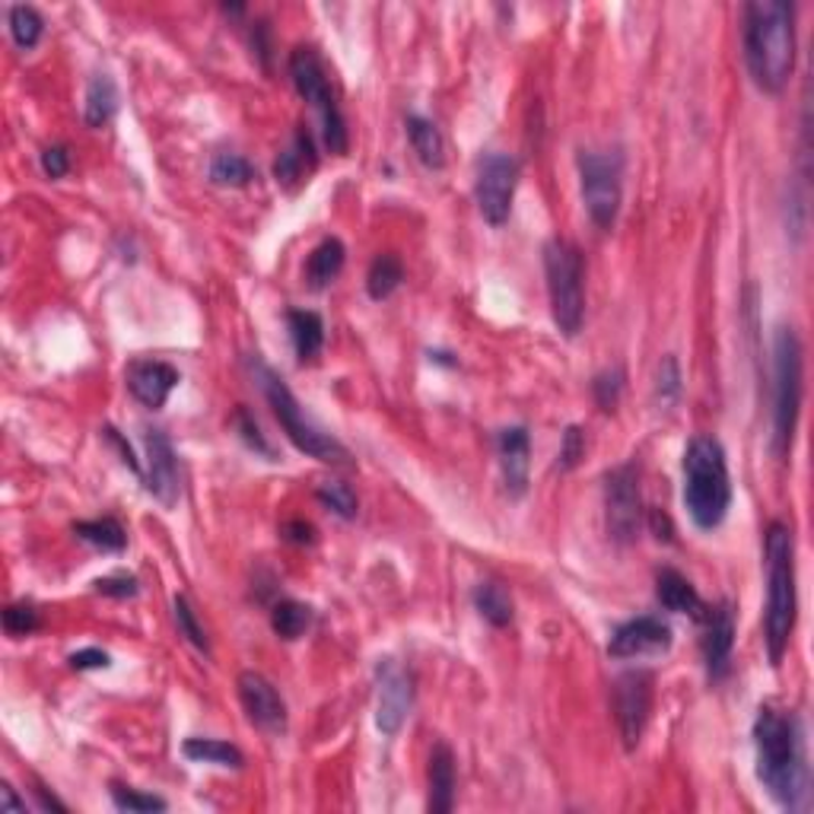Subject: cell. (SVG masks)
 <instances>
[{
	"mask_svg": "<svg viewBox=\"0 0 814 814\" xmlns=\"http://www.w3.org/2000/svg\"><path fill=\"white\" fill-rule=\"evenodd\" d=\"M239 700L252 726H258L267 735H284L287 732V703L280 691L264 678L262 671H242L239 681Z\"/></svg>",
	"mask_w": 814,
	"mask_h": 814,
	"instance_id": "cell-13",
	"label": "cell"
},
{
	"mask_svg": "<svg viewBox=\"0 0 814 814\" xmlns=\"http://www.w3.org/2000/svg\"><path fill=\"white\" fill-rule=\"evenodd\" d=\"M427 783H430V795H427V809L433 814H449L455 805V785H459V773H455V755L446 741L433 745L430 751V767H427Z\"/></svg>",
	"mask_w": 814,
	"mask_h": 814,
	"instance_id": "cell-20",
	"label": "cell"
},
{
	"mask_svg": "<svg viewBox=\"0 0 814 814\" xmlns=\"http://www.w3.org/2000/svg\"><path fill=\"white\" fill-rule=\"evenodd\" d=\"M67 662H70V669H77V671L109 669V666H112L109 652H102V649H80V652H74Z\"/></svg>",
	"mask_w": 814,
	"mask_h": 814,
	"instance_id": "cell-44",
	"label": "cell"
},
{
	"mask_svg": "<svg viewBox=\"0 0 814 814\" xmlns=\"http://www.w3.org/2000/svg\"><path fill=\"white\" fill-rule=\"evenodd\" d=\"M605 522L617 544H630L642 525L640 471L637 465H620L605 474Z\"/></svg>",
	"mask_w": 814,
	"mask_h": 814,
	"instance_id": "cell-11",
	"label": "cell"
},
{
	"mask_svg": "<svg viewBox=\"0 0 814 814\" xmlns=\"http://www.w3.org/2000/svg\"><path fill=\"white\" fill-rule=\"evenodd\" d=\"M402 280H405V264L398 255H392V252H382L373 258L370 264V271H366V290L370 296L382 302V299H388L392 293L402 287Z\"/></svg>",
	"mask_w": 814,
	"mask_h": 814,
	"instance_id": "cell-27",
	"label": "cell"
},
{
	"mask_svg": "<svg viewBox=\"0 0 814 814\" xmlns=\"http://www.w3.org/2000/svg\"><path fill=\"white\" fill-rule=\"evenodd\" d=\"M42 32H45V20L38 16L35 7H30V3L10 7V35H13L16 48H23V52L35 48L38 38H42Z\"/></svg>",
	"mask_w": 814,
	"mask_h": 814,
	"instance_id": "cell-33",
	"label": "cell"
},
{
	"mask_svg": "<svg viewBox=\"0 0 814 814\" xmlns=\"http://www.w3.org/2000/svg\"><path fill=\"white\" fill-rule=\"evenodd\" d=\"M471 598H474L477 614L487 624H494V627H509L513 624V598L499 582H481Z\"/></svg>",
	"mask_w": 814,
	"mask_h": 814,
	"instance_id": "cell-28",
	"label": "cell"
},
{
	"mask_svg": "<svg viewBox=\"0 0 814 814\" xmlns=\"http://www.w3.org/2000/svg\"><path fill=\"white\" fill-rule=\"evenodd\" d=\"M102 437L109 439V442L116 446L118 452H121V462H124V465L131 468V471H138V474H141V465H138V459H134V452H131V446H128L124 439L118 437V430H112V427H106V430H102Z\"/></svg>",
	"mask_w": 814,
	"mask_h": 814,
	"instance_id": "cell-45",
	"label": "cell"
},
{
	"mask_svg": "<svg viewBox=\"0 0 814 814\" xmlns=\"http://www.w3.org/2000/svg\"><path fill=\"white\" fill-rule=\"evenodd\" d=\"M182 751L188 760H198V763H217V767H230L239 770L245 763L242 751L230 745V741H220V738H188L182 745Z\"/></svg>",
	"mask_w": 814,
	"mask_h": 814,
	"instance_id": "cell-29",
	"label": "cell"
},
{
	"mask_svg": "<svg viewBox=\"0 0 814 814\" xmlns=\"http://www.w3.org/2000/svg\"><path fill=\"white\" fill-rule=\"evenodd\" d=\"M118 112V87L109 74L92 77L87 87V109H84V121L89 128H106Z\"/></svg>",
	"mask_w": 814,
	"mask_h": 814,
	"instance_id": "cell-26",
	"label": "cell"
},
{
	"mask_svg": "<svg viewBox=\"0 0 814 814\" xmlns=\"http://www.w3.org/2000/svg\"><path fill=\"white\" fill-rule=\"evenodd\" d=\"M582 455H585V433H582V427H566V433H563V446H560V468L563 471H573V468L580 465Z\"/></svg>",
	"mask_w": 814,
	"mask_h": 814,
	"instance_id": "cell-40",
	"label": "cell"
},
{
	"mask_svg": "<svg viewBox=\"0 0 814 814\" xmlns=\"http://www.w3.org/2000/svg\"><path fill=\"white\" fill-rule=\"evenodd\" d=\"M233 427H235V433L242 437V442L249 446V449H255V452H262V455H274V449L267 446V439L262 437V427H258V420L245 410V407H239L235 410V417H233Z\"/></svg>",
	"mask_w": 814,
	"mask_h": 814,
	"instance_id": "cell-38",
	"label": "cell"
},
{
	"mask_svg": "<svg viewBox=\"0 0 814 814\" xmlns=\"http://www.w3.org/2000/svg\"><path fill=\"white\" fill-rule=\"evenodd\" d=\"M649 713H652V674L642 669L624 671L614 681V716H617L620 738L630 751L640 745Z\"/></svg>",
	"mask_w": 814,
	"mask_h": 814,
	"instance_id": "cell-12",
	"label": "cell"
},
{
	"mask_svg": "<svg viewBox=\"0 0 814 814\" xmlns=\"http://www.w3.org/2000/svg\"><path fill=\"white\" fill-rule=\"evenodd\" d=\"M245 366H249L252 378L258 382V388H262V395L267 398L271 410H274L280 430L287 433V439H290L302 455L319 459L324 465H350L348 449L331 437V433L319 430V427L306 417V410L299 407L296 395L290 392V385L280 378L277 370H271L258 353H249V356H245Z\"/></svg>",
	"mask_w": 814,
	"mask_h": 814,
	"instance_id": "cell-5",
	"label": "cell"
},
{
	"mask_svg": "<svg viewBox=\"0 0 814 814\" xmlns=\"http://www.w3.org/2000/svg\"><path fill=\"white\" fill-rule=\"evenodd\" d=\"M344 258H348V252H344V242L341 239H334V235L321 239L319 245L312 249L309 262H306V280H309V287L312 290H324L344 271Z\"/></svg>",
	"mask_w": 814,
	"mask_h": 814,
	"instance_id": "cell-22",
	"label": "cell"
},
{
	"mask_svg": "<svg viewBox=\"0 0 814 814\" xmlns=\"http://www.w3.org/2000/svg\"><path fill=\"white\" fill-rule=\"evenodd\" d=\"M312 166H316L312 134H309L306 128H299L296 138H293L290 150H284V153L277 156V163H274V178H277L280 185L293 188L296 182H302L306 169H312Z\"/></svg>",
	"mask_w": 814,
	"mask_h": 814,
	"instance_id": "cell-25",
	"label": "cell"
},
{
	"mask_svg": "<svg viewBox=\"0 0 814 814\" xmlns=\"http://www.w3.org/2000/svg\"><path fill=\"white\" fill-rule=\"evenodd\" d=\"M35 627H38V610L32 605H10L3 610V630L10 637H30Z\"/></svg>",
	"mask_w": 814,
	"mask_h": 814,
	"instance_id": "cell-39",
	"label": "cell"
},
{
	"mask_svg": "<svg viewBox=\"0 0 814 814\" xmlns=\"http://www.w3.org/2000/svg\"><path fill=\"white\" fill-rule=\"evenodd\" d=\"M290 80L296 92L316 109V116L321 121V138H324V146L338 156H344L350 146L348 138V121L341 116V106L331 92V84H328V70L321 64L319 52L309 48V45H299L290 52Z\"/></svg>",
	"mask_w": 814,
	"mask_h": 814,
	"instance_id": "cell-8",
	"label": "cell"
},
{
	"mask_svg": "<svg viewBox=\"0 0 814 814\" xmlns=\"http://www.w3.org/2000/svg\"><path fill=\"white\" fill-rule=\"evenodd\" d=\"M112 802H116L118 812H128V814L166 812V799H160V795H146V792H138V789H131V785H124V783H112Z\"/></svg>",
	"mask_w": 814,
	"mask_h": 814,
	"instance_id": "cell-34",
	"label": "cell"
},
{
	"mask_svg": "<svg viewBox=\"0 0 814 814\" xmlns=\"http://www.w3.org/2000/svg\"><path fill=\"white\" fill-rule=\"evenodd\" d=\"M414 706V678L398 662H382L378 666V700H376V726L382 735H398L405 726L407 713Z\"/></svg>",
	"mask_w": 814,
	"mask_h": 814,
	"instance_id": "cell-14",
	"label": "cell"
},
{
	"mask_svg": "<svg viewBox=\"0 0 814 814\" xmlns=\"http://www.w3.org/2000/svg\"><path fill=\"white\" fill-rule=\"evenodd\" d=\"M580 185L585 210L598 230H610L624 198V156L617 150H580Z\"/></svg>",
	"mask_w": 814,
	"mask_h": 814,
	"instance_id": "cell-9",
	"label": "cell"
},
{
	"mask_svg": "<svg viewBox=\"0 0 814 814\" xmlns=\"http://www.w3.org/2000/svg\"><path fill=\"white\" fill-rule=\"evenodd\" d=\"M96 592H102L109 598H134L141 592V585L131 573H116V576H106V580L96 582Z\"/></svg>",
	"mask_w": 814,
	"mask_h": 814,
	"instance_id": "cell-42",
	"label": "cell"
},
{
	"mask_svg": "<svg viewBox=\"0 0 814 814\" xmlns=\"http://www.w3.org/2000/svg\"><path fill=\"white\" fill-rule=\"evenodd\" d=\"M144 446L146 494L156 496L163 506H175V499L182 494V474H178V459H175L173 442L163 430H144Z\"/></svg>",
	"mask_w": 814,
	"mask_h": 814,
	"instance_id": "cell-15",
	"label": "cell"
},
{
	"mask_svg": "<svg viewBox=\"0 0 814 814\" xmlns=\"http://www.w3.org/2000/svg\"><path fill=\"white\" fill-rule=\"evenodd\" d=\"M407 138H410V146L417 153V160L427 166V169H442L446 166V141L439 134V128L424 116H407L405 121Z\"/></svg>",
	"mask_w": 814,
	"mask_h": 814,
	"instance_id": "cell-23",
	"label": "cell"
},
{
	"mask_svg": "<svg viewBox=\"0 0 814 814\" xmlns=\"http://www.w3.org/2000/svg\"><path fill=\"white\" fill-rule=\"evenodd\" d=\"M255 178V166L239 153H217L210 163V182L223 188H242Z\"/></svg>",
	"mask_w": 814,
	"mask_h": 814,
	"instance_id": "cell-32",
	"label": "cell"
},
{
	"mask_svg": "<svg viewBox=\"0 0 814 814\" xmlns=\"http://www.w3.org/2000/svg\"><path fill=\"white\" fill-rule=\"evenodd\" d=\"M496 452H499V468L509 496H522L528 491V452H531V437L525 427H506L496 433Z\"/></svg>",
	"mask_w": 814,
	"mask_h": 814,
	"instance_id": "cell-19",
	"label": "cell"
},
{
	"mask_svg": "<svg viewBox=\"0 0 814 814\" xmlns=\"http://www.w3.org/2000/svg\"><path fill=\"white\" fill-rule=\"evenodd\" d=\"M519 160L509 153H484L477 163V178H474V198H477V210L491 227H503L509 220L513 210V198H516V185H519Z\"/></svg>",
	"mask_w": 814,
	"mask_h": 814,
	"instance_id": "cell-10",
	"label": "cell"
},
{
	"mask_svg": "<svg viewBox=\"0 0 814 814\" xmlns=\"http://www.w3.org/2000/svg\"><path fill=\"white\" fill-rule=\"evenodd\" d=\"M0 799H3V809H7V812H26V802H20L16 792H13L10 785L0 789Z\"/></svg>",
	"mask_w": 814,
	"mask_h": 814,
	"instance_id": "cell-48",
	"label": "cell"
},
{
	"mask_svg": "<svg viewBox=\"0 0 814 814\" xmlns=\"http://www.w3.org/2000/svg\"><path fill=\"white\" fill-rule=\"evenodd\" d=\"M175 385H178V370L169 366V363H163V360H138L128 370L131 395L150 410L166 405Z\"/></svg>",
	"mask_w": 814,
	"mask_h": 814,
	"instance_id": "cell-18",
	"label": "cell"
},
{
	"mask_svg": "<svg viewBox=\"0 0 814 814\" xmlns=\"http://www.w3.org/2000/svg\"><path fill=\"white\" fill-rule=\"evenodd\" d=\"M70 169V153H67V146H45L42 150V173L48 175V178H64Z\"/></svg>",
	"mask_w": 814,
	"mask_h": 814,
	"instance_id": "cell-43",
	"label": "cell"
},
{
	"mask_svg": "<svg viewBox=\"0 0 814 814\" xmlns=\"http://www.w3.org/2000/svg\"><path fill=\"white\" fill-rule=\"evenodd\" d=\"M684 506L697 528L713 531L726 522L732 506L726 449L716 437H694L684 449Z\"/></svg>",
	"mask_w": 814,
	"mask_h": 814,
	"instance_id": "cell-4",
	"label": "cell"
},
{
	"mask_svg": "<svg viewBox=\"0 0 814 814\" xmlns=\"http://www.w3.org/2000/svg\"><path fill=\"white\" fill-rule=\"evenodd\" d=\"M284 535H287V541H293V544H309L316 538V528L309 522H287L284 525Z\"/></svg>",
	"mask_w": 814,
	"mask_h": 814,
	"instance_id": "cell-46",
	"label": "cell"
},
{
	"mask_svg": "<svg viewBox=\"0 0 814 814\" xmlns=\"http://www.w3.org/2000/svg\"><path fill=\"white\" fill-rule=\"evenodd\" d=\"M755 751L757 780L770 792V799L785 812H799L809 802V757L802 723L773 706H760L755 719Z\"/></svg>",
	"mask_w": 814,
	"mask_h": 814,
	"instance_id": "cell-1",
	"label": "cell"
},
{
	"mask_svg": "<svg viewBox=\"0 0 814 814\" xmlns=\"http://www.w3.org/2000/svg\"><path fill=\"white\" fill-rule=\"evenodd\" d=\"M624 378L627 376H624L620 366H610V370L592 378V398H595V405L602 407V410H614L617 402H620V395H624Z\"/></svg>",
	"mask_w": 814,
	"mask_h": 814,
	"instance_id": "cell-37",
	"label": "cell"
},
{
	"mask_svg": "<svg viewBox=\"0 0 814 814\" xmlns=\"http://www.w3.org/2000/svg\"><path fill=\"white\" fill-rule=\"evenodd\" d=\"M287 324H290L293 348L296 356L306 363V360H316L324 348V321L319 312H309V309H290L287 312Z\"/></svg>",
	"mask_w": 814,
	"mask_h": 814,
	"instance_id": "cell-24",
	"label": "cell"
},
{
	"mask_svg": "<svg viewBox=\"0 0 814 814\" xmlns=\"http://www.w3.org/2000/svg\"><path fill=\"white\" fill-rule=\"evenodd\" d=\"M32 792H35V799H38V809H42V812H61V814L67 812V805H64V802H58L55 795H48V789H45V785L35 783V789H32Z\"/></svg>",
	"mask_w": 814,
	"mask_h": 814,
	"instance_id": "cell-47",
	"label": "cell"
},
{
	"mask_svg": "<svg viewBox=\"0 0 814 814\" xmlns=\"http://www.w3.org/2000/svg\"><path fill=\"white\" fill-rule=\"evenodd\" d=\"M767 553V614H763V630H767V649L770 662L780 666L795 630V538L792 528L783 522H773L763 538Z\"/></svg>",
	"mask_w": 814,
	"mask_h": 814,
	"instance_id": "cell-3",
	"label": "cell"
},
{
	"mask_svg": "<svg viewBox=\"0 0 814 814\" xmlns=\"http://www.w3.org/2000/svg\"><path fill=\"white\" fill-rule=\"evenodd\" d=\"M745 61L760 92H783L795 67V10L783 0L745 7Z\"/></svg>",
	"mask_w": 814,
	"mask_h": 814,
	"instance_id": "cell-2",
	"label": "cell"
},
{
	"mask_svg": "<svg viewBox=\"0 0 814 814\" xmlns=\"http://www.w3.org/2000/svg\"><path fill=\"white\" fill-rule=\"evenodd\" d=\"M671 649V627L656 617V614H642L627 624H620L614 630L608 642V652L614 659H640V656H659Z\"/></svg>",
	"mask_w": 814,
	"mask_h": 814,
	"instance_id": "cell-16",
	"label": "cell"
},
{
	"mask_svg": "<svg viewBox=\"0 0 814 814\" xmlns=\"http://www.w3.org/2000/svg\"><path fill=\"white\" fill-rule=\"evenodd\" d=\"M656 392H659V398H662V402H674V398L681 395V366H678V360H674V356H666V360L659 363V382H656Z\"/></svg>",
	"mask_w": 814,
	"mask_h": 814,
	"instance_id": "cell-41",
	"label": "cell"
},
{
	"mask_svg": "<svg viewBox=\"0 0 814 814\" xmlns=\"http://www.w3.org/2000/svg\"><path fill=\"white\" fill-rule=\"evenodd\" d=\"M309 624H312V610L302 602L287 598V602H277L271 610V627L280 640H299L309 630Z\"/></svg>",
	"mask_w": 814,
	"mask_h": 814,
	"instance_id": "cell-31",
	"label": "cell"
},
{
	"mask_svg": "<svg viewBox=\"0 0 814 814\" xmlns=\"http://www.w3.org/2000/svg\"><path fill=\"white\" fill-rule=\"evenodd\" d=\"M544 274H548V296H551L553 324L566 334L576 338L585 321V264L582 252L566 239H551L544 245Z\"/></svg>",
	"mask_w": 814,
	"mask_h": 814,
	"instance_id": "cell-7",
	"label": "cell"
},
{
	"mask_svg": "<svg viewBox=\"0 0 814 814\" xmlns=\"http://www.w3.org/2000/svg\"><path fill=\"white\" fill-rule=\"evenodd\" d=\"M316 494H319L321 503H324L334 516H341V519H356L360 503H356V494L350 491V484H344V481H324Z\"/></svg>",
	"mask_w": 814,
	"mask_h": 814,
	"instance_id": "cell-36",
	"label": "cell"
},
{
	"mask_svg": "<svg viewBox=\"0 0 814 814\" xmlns=\"http://www.w3.org/2000/svg\"><path fill=\"white\" fill-rule=\"evenodd\" d=\"M656 598H659V605L671 614H691V617H703V598H700V592L694 588V582L688 580V576H681L678 570H662L659 576H656Z\"/></svg>",
	"mask_w": 814,
	"mask_h": 814,
	"instance_id": "cell-21",
	"label": "cell"
},
{
	"mask_svg": "<svg viewBox=\"0 0 814 814\" xmlns=\"http://www.w3.org/2000/svg\"><path fill=\"white\" fill-rule=\"evenodd\" d=\"M802 410V341L795 328H777L773 338V452L785 459Z\"/></svg>",
	"mask_w": 814,
	"mask_h": 814,
	"instance_id": "cell-6",
	"label": "cell"
},
{
	"mask_svg": "<svg viewBox=\"0 0 814 814\" xmlns=\"http://www.w3.org/2000/svg\"><path fill=\"white\" fill-rule=\"evenodd\" d=\"M173 608H175V624H178V634L191 642L198 652L207 656V652H210V640H207L204 627L198 624V614H195V608H191V602H188L185 595H175Z\"/></svg>",
	"mask_w": 814,
	"mask_h": 814,
	"instance_id": "cell-35",
	"label": "cell"
},
{
	"mask_svg": "<svg viewBox=\"0 0 814 814\" xmlns=\"http://www.w3.org/2000/svg\"><path fill=\"white\" fill-rule=\"evenodd\" d=\"M732 646H735V614L726 602L716 605V608L703 610V662L713 681L726 678L728 659H732Z\"/></svg>",
	"mask_w": 814,
	"mask_h": 814,
	"instance_id": "cell-17",
	"label": "cell"
},
{
	"mask_svg": "<svg viewBox=\"0 0 814 814\" xmlns=\"http://www.w3.org/2000/svg\"><path fill=\"white\" fill-rule=\"evenodd\" d=\"M74 535H77L80 541L92 544V548H99V551H124V544H128L124 528H121V522L112 519V516H106V519H89V522H77L74 525Z\"/></svg>",
	"mask_w": 814,
	"mask_h": 814,
	"instance_id": "cell-30",
	"label": "cell"
}]
</instances>
